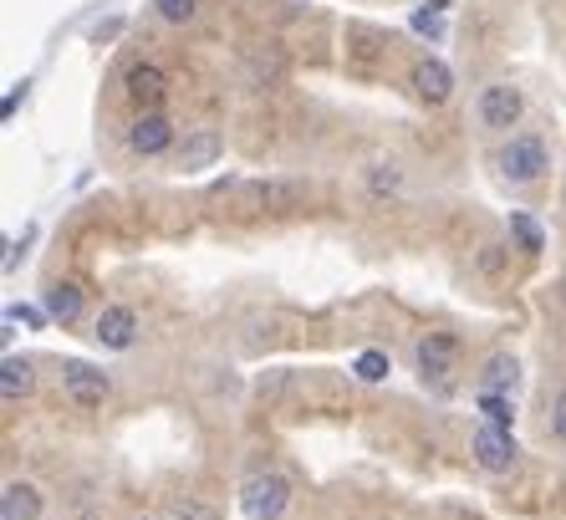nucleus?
<instances>
[{
  "label": "nucleus",
  "instance_id": "nucleus-9",
  "mask_svg": "<svg viewBox=\"0 0 566 520\" xmlns=\"http://www.w3.org/2000/svg\"><path fill=\"white\" fill-rule=\"evenodd\" d=\"M169 144H174V123L164 113H138V117H133V128H128V148H133V154L154 158V154H164Z\"/></svg>",
  "mask_w": 566,
  "mask_h": 520
},
{
  "label": "nucleus",
  "instance_id": "nucleus-17",
  "mask_svg": "<svg viewBox=\"0 0 566 520\" xmlns=\"http://www.w3.org/2000/svg\"><path fill=\"white\" fill-rule=\"evenodd\" d=\"M474 404H480V414L490 418V429H511L515 424V404L505 398V393H480Z\"/></svg>",
  "mask_w": 566,
  "mask_h": 520
},
{
  "label": "nucleus",
  "instance_id": "nucleus-1",
  "mask_svg": "<svg viewBox=\"0 0 566 520\" xmlns=\"http://www.w3.org/2000/svg\"><path fill=\"white\" fill-rule=\"evenodd\" d=\"M291 506V485L276 469H261V475H245L240 480V510L251 520H281Z\"/></svg>",
  "mask_w": 566,
  "mask_h": 520
},
{
  "label": "nucleus",
  "instance_id": "nucleus-2",
  "mask_svg": "<svg viewBox=\"0 0 566 520\" xmlns=\"http://www.w3.org/2000/svg\"><path fill=\"white\" fill-rule=\"evenodd\" d=\"M495 164H501V174L511 184H536L541 174H546V164H552V158H546V144H541L536 133H521V138H511V144L501 148V158H495Z\"/></svg>",
  "mask_w": 566,
  "mask_h": 520
},
{
  "label": "nucleus",
  "instance_id": "nucleus-22",
  "mask_svg": "<svg viewBox=\"0 0 566 520\" xmlns=\"http://www.w3.org/2000/svg\"><path fill=\"white\" fill-rule=\"evenodd\" d=\"M169 520H220L210 506H199V500H179V506L169 510Z\"/></svg>",
  "mask_w": 566,
  "mask_h": 520
},
{
  "label": "nucleus",
  "instance_id": "nucleus-29",
  "mask_svg": "<svg viewBox=\"0 0 566 520\" xmlns=\"http://www.w3.org/2000/svg\"><path fill=\"white\" fill-rule=\"evenodd\" d=\"M77 520H97V516H77Z\"/></svg>",
  "mask_w": 566,
  "mask_h": 520
},
{
  "label": "nucleus",
  "instance_id": "nucleus-28",
  "mask_svg": "<svg viewBox=\"0 0 566 520\" xmlns=\"http://www.w3.org/2000/svg\"><path fill=\"white\" fill-rule=\"evenodd\" d=\"M449 6H454V0H429V11H439V15H444Z\"/></svg>",
  "mask_w": 566,
  "mask_h": 520
},
{
  "label": "nucleus",
  "instance_id": "nucleus-5",
  "mask_svg": "<svg viewBox=\"0 0 566 520\" xmlns=\"http://www.w3.org/2000/svg\"><path fill=\"white\" fill-rule=\"evenodd\" d=\"M470 455L480 469H490V475H505V469H515V459H521V449H515V434L511 429H480L470 439Z\"/></svg>",
  "mask_w": 566,
  "mask_h": 520
},
{
  "label": "nucleus",
  "instance_id": "nucleus-8",
  "mask_svg": "<svg viewBox=\"0 0 566 520\" xmlns=\"http://www.w3.org/2000/svg\"><path fill=\"white\" fill-rule=\"evenodd\" d=\"M123 92H128L133 103H138V113H158L164 92H169V77H164L154 62H133L128 77H123Z\"/></svg>",
  "mask_w": 566,
  "mask_h": 520
},
{
  "label": "nucleus",
  "instance_id": "nucleus-26",
  "mask_svg": "<svg viewBox=\"0 0 566 520\" xmlns=\"http://www.w3.org/2000/svg\"><path fill=\"white\" fill-rule=\"evenodd\" d=\"M265 205H291L296 199V189H286V184H271V189H261Z\"/></svg>",
  "mask_w": 566,
  "mask_h": 520
},
{
  "label": "nucleus",
  "instance_id": "nucleus-11",
  "mask_svg": "<svg viewBox=\"0 0 566 520\" xmlns=\"http://www.w3.org/2000/svg\"><path fill=\"white\" fill-rule=\"evenodd\" d=\"M224 154V138L214 128H199L185 138V148H179V169L185 174H199V169H214V158Z\"/></svg>",
  "mask_w": 566,
  "mask_h": 520
},
{
  "label": "nucleus",
  "instance_id": "nucleus-27",
  "mask_svg": "<svg viewBox=\"0 0 566 520\" xmlns=\"http://www.w3.org/2000/svg\"><path fill=\"white\" fill-rule=\"evenodd\" d=\"M118 31H123V21H118V15H113V21H103V27L93 31V41H97V46H103V41H113V37H118Z\"/></svg>",
  "mask_w": 566,
  "mask_h": 520
},
{
  "label": "nucleus",
  "instance_id": "nucleus-15",
  "mask_svg": "<svg viewBox=\"0 0 566 520\" xmlns=\"http://www.w3.org/2000/svg\"><path fill=\"white\" fill-rule=\"evenodd\" d=\"M31 388H36V373H31L27 357H15V352H11V357L0 363V393L15 404V398H27Z\"/></svg>",
  "mask_w": 566,
  "mask_h": 520
},
{
  "label": "nucleus",
  "instance_id": "nucleus-19",
  "mask_svg": "<svg viewBox=\"0 0 566 520\" xmlns=\"http://www.w3.org/2000/svg\"><path fill=\"white\" fill-rule=\"evenodd\" d=\"M398 184H403L398 164H373V169H368V189H373V195H394Z\"/></svg>",
  "mask_w": 566,
  "mask_h": 520
},
{
  "label": "nucleus",
  "instance_id": "nucleus-3",
  "mask_svg": "<svg viewBox=\"0 0 566 520\" xmlns=\"http://www.w3.org/2000/svg\"><path fill=\"white\" fill-rule=\"evenodd\" d=\"M62 388H66V398H72V404L103 408V398L113 393V377H107L103 367L82 363V357H66V363H62Z\"/></svg>",
  "mask_w": 566,
  "mask_h": 520
},
{
  "label": "nucleus",
  "instance_id": "nucleus-25",
  "mask_svg": "<svg viewBox=\"0 0 566 520\" xmlns=\"http://www.w3.org/2000/svg\"><path fill=\"white\" fill-rule=\"evenodd\" d=\"M552 434L556 439H566V388L556 393V404H552Z\"/></svg>",
  "mask_w": 566,
  "mask_h": 520
},
{
  "label": "nucleus",
  "instance_id": "nucleus-24",
  "mask_svg": "<svg viewBox=\"0 0 566 520\" xmlns=\"http://www.w3.org/2000/svg\"><path fill=\"white\" fill-rule=\"evenodd\" d=\"M21 103H27V82H15V87L6 92V107H0V117L11 123V117H15V107H21Z\"/></svg>",
  "mask_w": 566,
  "mask_h": 520
},
{
  "label": "nucleus",
  "instance_id": "nucleus-7",
  "mask_svg": "<svg viewBox=\"0 0 566 520\" xmlns=\"http://www.w3.org/2000/svg\"><path fill=\"white\" fill-rule=\"evenodd\" d=\"M93 337H97V347H107V352H128L133 342H138V316H133V306H103L93 322Z\"/></svg>",
  "mask_w": 566,
  "mask_h": 520
},
{
  "label": "nucleus",
  "instance_id": "nucleus-23",
  "mask_svg": "<svg viewBox=\"0 0 566 520\" xmlns=\"http://www.w3.org/2000/svg\"><path fill=\"white\" fill-rule=\"evenodd\" d=\"M6 316H11V322H27V326H46V322H52V316L36 312V306H11Z\"/></svg>",
  "mask_w": 566,
  "mask_h": 520
},
{
  "label": "nucleus",
  "instance_id": "nucleus-14",
  "mask_svg": "<svg viewBox=\"0 0 566 520\" xmlns=\"http://www.w3.org/2000/svg\"><path fill=\"white\" fill-rule=\"evenodd\" d=\"M46 316L52 322H77L82 316V287H72V281H52L46 287Z\"/></svg>",
  "mask_w": 566,
  "mask_h": 520
},
{
  "label": "nucleus",
  "instance_id": "nucleus-16",
  "mask_svg": "<svg viewBox=\"0 0 566 520\" xmlns=\"http://www.w3.org/2000/svg\"><path fill=\"white\" fill-rule=\"evenodd\" d=\"M511 235H515V246L526 250V256H536V250H546V230H541V225L531 220L526 209H511Z\"/></svg>",
  "mask_w": 566,
  "mask_h": 520
},
{
  "label": "nucleus",
  "instance_id": "nucleus-13",
  "mask_svg": "<svg viewBox=\"0 0 566 520\" xmlns=\"http://www.w3.org/2000/svg\"><path fill=\"white\" fill-rule=\"evenodd\" d=\"M0 516L6 520H36L41 516V490L36 485L11 480L6 485V495H0Z\"/></svg>",
  "mask_w": 566,
  "mask_h": 520
},
{
  "label": "nucleus",
  "instance_id": "nucleus-18",
  "mask_svg": "<svg viewBox=\"0 0 566 520\" xmlns=\"http://www.w3.org/2000/svg\"><path fill=\"white\" fill-rule=\"evenodd\" d=\"M353 373L363 377V383H382V377L394 373V367H388V357H382V352H363V357L353 363Z\"/></svg>",
  "mask_w": 566,
  "mask_h": 520
},
{
  "label": "nucleus",
  "instance_id": "nucleus-21",
  "mask_svg": "<svg viewBox=\"0 0 566 520\" xmlns=\"http://www.w3.org/2000/svg\"><path fill=\"white\" fill-rule=\"evenodd\" d=\"M413 31H419V37H444V15L439 11H413Z\"/></svg>",
  "mask_w": 566,
  "mask_h": 520
},
{
  "label": "nucleus",
  "instance_id": "nucleus-10",
  "mask_svg": "<svg viewBox=\"0 0 566 520\" xmlns=\"http://www.w3.org/2000/svg\"><path fill=\"white\" fill-rule=\"evenodd\" d=\"M449 92H454V72H449L439 56H423V62L413 66V97L439 107V103H449Z\"/></svg>",
  "mask_w": 566,
  "mask_h": 520
},
{
  "label": "nucleus",
  "instance_id": "nucleus-20",
  "mask_svg": "<svg viewBox=\"0 0 566 520\" xmlns=\"http://www.w3.org/2000/svg\"><path fill=\"white\" fill-rule=\"evenodd\" d=\"M154 6H158V15H164V21H174V27L195 21V11H199V0H154Z\"/></svg>",
  "mask_w": 566,
  "mask_h": 520
},
{
  "label": "nucleus",
  "instance_id": "nucleus-12",
  "mask_svg": "<svg viewBox=\"0 0 566 520\" xmlns=\"http://www.w3.org/2000/svg\"><path fill=\"white\" fill-rule=\"evenodd\" d=\"M515 383H521V363H515L511 352H495V357H485V373H480V393H505V398H511Z\"/></svg>",
  "mask_w": 566,
  "mask_h": 520
},
{
  "label": "nucleus",
  "instance_id": "nucleus-4",
  "mask_svg": "<svg viewBox=\"0 0 566 520\" xmlns=\"http://www.w3.org/2000/svg\"><path fill=\"white\" fill-rule=\"evenodd\" d=\"M454 352H460V342L449 337V332H429V337H419L413 363H419L423 383H434V388L444 393L449 388V373H454Z\"/></svg>",
  "mask_w": 566,
  "mask_h": 520
},
{
  "label": "nucleus",
  "instance_id": "nucleus-6",
  "mask_svg": "<svg viewBox=\"0 0 566 520\" xmlns=\"http://www.w3.org/2000/svg\"><path fill=\"white\" fill-rule=\"evenodd\" d=\"M521 113H526V97H521V87H511V82H495V87L480 92V117H485V128H515L521 123Z\"/></svg>",
  "mask_w": 566,
  "mask_h": 520
}]
</instances>
